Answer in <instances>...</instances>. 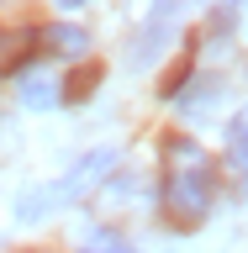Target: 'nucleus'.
I'll use <instances>...</instances> for the list:
<instances>
[{
	"label": "nucleus",
	"instance_id": "obj_1",
	"mask_svg": "<svg viewBox=\"0 0 248 253\" xmlns=\"http://www.w3.org/2000/svg\"><path fill=\"white\" fill-rule=\"evenodd\" d=\"M217 195V169L196 137H169L164 142V211L174 221H201Z\"/></svg>",
	"mask_w": 248,
	"mask_h": 253
},
{
	"label": "nucleus",
	"instance_id": "obj_2",
	"mask_svg": "<svg viewBox=\"0 0 248 253\" xmlns=\"http://www.w3.org/2000/svg\"><path fill=\"white\" fill-rule=\"evenodd\" d=\"M111 164H116V153H111V148H95V153H85V158L74 164V169H69V174L58 179V195H63V201L85 195L90 185H100V179L111 174Z\"/></svg>",
	"mask_w": 248,
	"mask_h": 253
},
{
	"label": "nucleus",
	"instance_id": "obj_3",
	"mask_svg": "<svg viewBox=\"0 0 248 253\" xmlns=\"http://www.w3.org/2000/svg\"><path fill=\"white\" fill-rule=\"evenodd\" d=\"M16 95H21V106H27V111H53L63 100V90H58V79H53V74H21Z\"/></svg>",
	"mask_w": 248,
	"mask_h": 253
},
{
	"label": "nucleus",
	"instance_id": "obj_4",
	"mask_svg": "<svg viewBox=\"0 0 248 253\" xmlns=\"http://www.w3.org/2000/svg\"><path fill=\"white\" fill-rule=\"evenodd\" d=\"M43 42L58 53V58H85V47H90V32L85 27H69V21H58V27L43 32Z\"/></svg>",
	"mask_w": 248,
	"mask_h": 253
},
{
	"label": "nucleus",
	"instance_id": "obj_5",
	"mask_svg": "<svg viewBox=\"0 0 248 253\" xmlns=\"http://www.w3.org/2000/svg\"><path fill=\"white\" fill-rule=\"evenodd\" d=\"M63 195H58V185H37V190H21V201H16V216L21 221H43L53 206H58Z\"/></svg>",
	"mask_w": 248,
	"mask_h": 253
},
{
	"label": "nucleus",
	"instance_id": "obj_6",
	"mask_svg": "<svg viewBox=\"0 0 248 253\" xmlns=\"http://www.w3.org/2000/svg\"><path fill=\"white\" fill-rule=\"evenodd\" d=\"M27 47H32V32H21V27H0V69H16V63L27 58Z\"/></svg>",
	"mask_w": 248,
	"mask_h": 253
},
{
	"label": "nucleus",
	"instance_id": "obj_7",
	"mask_svg": "<svg viewBox=\"0 0 248 253\" xmlns=\"http://www.w3.org/2000/svg\"><path fill=\"white\" fill-rule=\"evenodd\" d=\"M227 148H233V164L248 174V111L233 122V132H227Z\"/></svg>",
	"mask_w": 248,
	"mask_h": 253
},
{
	"label": "nucleus",
	"instance_id": "obj_8",
	"mask_svg": "<svg viewBox=\"0 0 248 253\" xmlns=\"http://www.w3.org/2000/svg\"><path fill=\"white\" fill-rule=\"evenodd\" d=\"M85 253H132V243H127V237H116V232H95Z\"/></svg>",
	"mask_w": 248,
	"mask_h": 253
},
{
	"label": "nucleus",
	"instance_id": "obj_9",
	"mask_svg": "<svg viewBox=\"0 0 248 253\" xmlns=\"http://www.w3.org/2000/svg\"><path fill=\"white\" fill-rule=\"evenodd\" d=\"M90 84H95V74H90V69H85V74L74 79V90H69V95H90Z\"/></svg>",
	"mask_w": 248,
	"mask_h": 253
},
{
	"label": "nucleus",
	"instance_id": "obj_10",
	"mask_svg": "<svg viewBox=\"0 0 248 253\" xmlns=\"http://www.w3.org/2000/svg\"><path fill=\"white\" fill-rule=\"evenodd\" d=\"M58 5L63 11H79V5H90V0H58Z\"/></svg>",
	"mask_w": 248,
	"mask_h": 253
}]
</instances>
